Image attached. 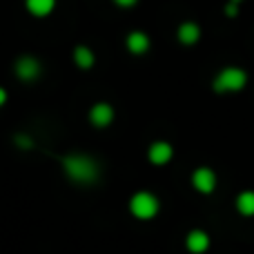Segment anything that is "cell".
Segmentation results:
<instances>
[{"mask_svg": "<svg viewBox=\"0 0 254 254\" xmlns=\"http://www.w3.org/2000/svg\"><path fill=\"white\" fill-rule=\"evenodd\" d=\"M65 176L76 185H94L101 176V165L89 154H67L63 158Z\"/></svg>", "mask_w": 254, "mask_h": 254, "instance_id": "cell-1", "label": "cell"}, {"mask_svg": "<svg viewBox=\"0 0 254 254\" xmlns=\"http://www.w3.org/2000/svg\"><path fill=\"white\" fill-rule=\"evenodd\" d=\"M158 210H161V201L156 198V194L147 192V190H140L129 198V212L138 221L154 219L158 214Z\"/></svg>", "mask_w": 254, "mask_h": 254, "instance_id": "cell-2", "label": "cell"}, {"mask_svg": "<svg viewBox=\"0 0 254 254\" xmlns=\"http://www.w3.org/2000/svg\"><path fill=\"white\" fill-rule=\"evenodd\" d=\"M246 85H248L246 69H241V67H225V69H221L216 74L212 87H214L216 94H225V92H239Z\"/></svg>", "mask_w": 254, "mask_h": 254, "instance_id": "cell-3", "label": "cell"}, {"mask_svg": "<svg viewBox=\"0 0 254 254\" xmlns=\"http://www.w3.org/2000/svg\"><path fill=\"white\" fill-rule=\"evenodd\" d=\"M13 71H16V76L22 80V83H34V80L40 76L43 67H40L38 58H34V56H20L16 63H13Z\"/></svg>", "mask_w": 254, "mask_h": 254, "instance_id": "cell-4", "label": "cell"}, {"mask_svg": "<svg viewBox=\"0 0 254 254\" xmlns=\"http://www.w3.org/2000/svg\"><path fill=\"white\" fill-rule=\"evenodd\" d=\"M192 188L201 194H212L216 190V174L210 167H198L192 174Z\"/></svg>", "mask_w": 254, "mask_h": 254, "instance_id": "cell-5", "label": "cell"}, {"mask_svg": "<svg viewBox=\"0 0 254 254\" xmlns=\"http://www.w3.org/2000/svg\"><path fill=\"white\" fill-rule=\"evenodd\" d=\"M114 116H116L114 107H112L110 103L101 101V103H94V105L89 107L87 119H89V123H92L94 127H107V125H112Z\"/></svg>", "mask_w": 254, "mask_h": 254, "instance_id": "cell-6", "label": "cell"}, {"mask_svg": "<svg viewBox=\"0 0 254 254\" xmlns=\"http://www.w3.org/2000/svg\"><path fill=\"white\" fill-rule=\"evenodd\" d=\"M172 156H174V147H172L167 140H156V143H152L147 149V158L154 165H167V163L172 161Z\"/></svg>", "mask_w": 254, "mask_h": 254, "instance_id": "cell-7", "label": "cell"}, {"mask_svg": "<svg viewBox=\"0 0 254 254\" xmlns=\"http://www.w3.org/2000/svg\"><path fill=\"white\" fill-rule=\"evenodd\" d=\"M185 246L192 254H203L210 248V234L203 232V230H192V232L185 237Z\"/></svg>", "mask_w": 254, "mask_h": 254, "instance_id": "cell-8", "label": "cell"}, {"mask_svg": "<svg viewBox=\"0 0 254 254\" xmlns=\"http://www.w3.org/2000/svg\"><path fill=\"white\" fill-rule=\"evenodd\" d=\"M125 45L131 54H145L149 49V38H147V34H143V31H131V34L127 36Z\"/></svg>", "mask_w": 254, "mask_h": 254, "instance_id": "cell-9", "label": "cell"}, {"mask_svg": "<svg viewBox=\"0 0 254 254\" xmlns=\"http://www.w3.org/2000/svg\"><path fill=\"white\" fill-rule=\"evenodd\" d=\"M179 40L183 45H194L198 38H201V29H198L196 22H183V25L179 27Z\"/></svg>", "mask_w": 254, "mask_h": 254, "instance_id": "cell-10", "label": "cell"}, {"mask_svg": "<svg viewBox=\"0 0 254 254\" xmlns=\"http://www.w3.org/2000/svg\"><path fill=\"white\" fill-rule=\"evenodd\" d=\"M74 63L80 67V69H89V67H94L96 58H94V52L89 47H85V45H78V47L74 49Z\"/></svg>", "mask_w": 254, "mask_h": 254, "instance_id": "cell-11", "label": "cell"}, {"mask_svg": "<svg viewBox=\"0 0 254 254\" xmlns=\"http://www.w3.org/2000/svg\"><path fill=\"white\" fill-rule=\"evenodd\" d=\"M237 210L241 212L243 216H254V192L252 190H246L237 196Z\"/></svg>", "mask_w": 254, "mask_h": 254, "instance_id": "cell-12", "label": "cell"}, {"mask_svg": "<svg viewBox=\"0 0 254 254\" xmlns=\"http://www.w3.org/2000/svg\"><path fill=\"white\" fill-rule=\"evenodd\" d=\"M54 4H56V0H27V9H29V13H34V16H38V18L52 13Z\"/></svg>", "mask_w": 254, "mask_h": 254, "instance_id": "cell-13", "label": "cell"}, {"mask_svg": "<svg viewBox=\"0 0 254 254\" xmlns=\"http://www.w3.org/2000/svg\"><path fill=\"white\" fill-rule=\"evenodd\" d=\"M13 143H16L20 149H25V152H27V149L34 147V138H31L29 134H22V131H20V134L13 136Z\"/></svg>", "mask_w": 254, "mask_h": 254, "instance_id": "cell-14", "label": "cell"}, {"mask_svg": "<svg viewBox=\"0 0 254 254\" xmlns=\"http://www.w3.org/2000/svg\"><path fill=\"white\" fill-rule=\"evenodd\" d=\"M237 4L239 2H234V0H232V2L225 7V13H228V16H237Z\"/></svg>", "mask_w": 254, "mask_h": 254, "instance_id": "cell-15", "label": "cell"}, {"mask_svg": "<svg viewBox=\"0 0 254 254\" xmlns=\"http://www.w3.org/2000/svg\"><path fill=\"white\" fill-rule=\"evenodd\" d=\"M114 2L119 4V7H134L138 0H114Z\"/></svg>", "mask_w": 254, "mask_h": 254, "instance_id": "cell-16", "label": "cell"}, {"mask_svg": "<svg viewBox=\"0 0 254 254\" xmlns=\"http://www.w3.org/2000/svg\"><path fill=\"white\" fill-rule=\"evenodd\" d=\"M4 103H7V89L0 87V107H2Z\"/></svg>", "mask_w": 254, "mask_h": 254, "instance_id": "cell-17", "label": "cell"}, {"mask_svg": "<svg viewBox=\"0 0 254 254\" xmlns=\"http://www.w3.org/2000/svg\"><path fill=\"white\" fill-rule=\"evenodd\" d=\"M234 2H241V0H234Z\"/></svg>", "mask_w": 254, "mask_h": 254, "instance_id": "cell-18", "label": "cell"}]
</instances>
